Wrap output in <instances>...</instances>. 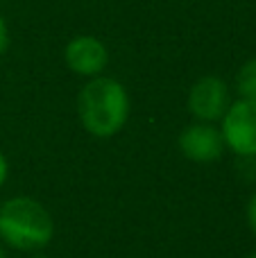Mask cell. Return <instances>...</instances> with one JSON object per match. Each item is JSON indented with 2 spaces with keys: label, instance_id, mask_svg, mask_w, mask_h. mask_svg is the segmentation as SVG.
<instances>
[{
  "label": "cell",
  "instance_id": "cell-4",
  "mask_svg": "<svg viewBox=\"0 0 256 258\" xmlns=\"http://www.w3.org/2000/svg\"><path fill=\"white\" fill-rule=\"evenodd\" d=\"M229 104V89L220 77L204 75L190 86L188 111L198 122H220Z\"/></svg>",
  "mask_w": 256,
  "mask_h": 258
},
{
  "label": "cell",
  "instance_id": "cell-11",
  "mask_svg": "<svg viewBox=\"0 0 256 258\" xmlns=\"http://www.w3.org/2000/svg\"><path fill=\"white\" fill-rule=\"evenodd\" d=\"M0 258H7L5 256V249H3V242H0Z\"/></svg>",
  "mask_w": 256,
  "mask_h": 258
},
{
  "label": "cell",
  "instance_id": "cell-10",
  "mask_svg": "<svg viewBox=\"0 0 256 258\" xmlns=\"http://www.w3.org/2000/svg\"><path fill=\"white\" fill-rule=\"evenodd\" d=\"M7 172H9L7 159H5V154H3V152H0V188H3V183L7 181Z\"/></svg>",
  "mask_w": 256,
  "mask_h": 258
},
{
  "label": "cell",
  "instance_id": "cell-12",
  "mask_svg": "<svg viewBox=\"0 0 256 258\" xmlns=\"http://www.w3.org/2000/svg\"><path fill=\"white\" fill-rule=\"evenodd\" d=\"M247 258H256V251H254V254H249V256H247Z\"/></svg>",
  "mask_w": 256,
  "mask_h": 258
},
{
  "label": "cell",
  "instance_id": "cell-2",
  "mask_svg": "<svg viewBox=\"0 0 256 258\" xmlns=\"http://www.w3.org/2000/svg\"><path fill=\"white\" fill-rule=\"evenodd\" d=\"M54 236V220L41 202L12 197L0 206V240L18 251H39Z\"/></svg>",
  "mask_w": 256,
  "mask_h": 258
},
{
  "label": "cell",
  "instance_id": "cell-1",
  "mask_svg": "<svg viewBox=\"0 0 256 258\" xmlns=\"http://www.w3.org/2000/svg\"><path fill=\"white\" fill-rule=\"evenodd\" d=\"M77 116L95 138L116 136L130 118L127 89L113 77H91L77 95Z\"/></svg>",
  "mask_w": 256,
  "mask_h": 258
},
{
  "label": "cell",
  "instance_id": "cell-7",
  "mask_svg": "<svg viewBox=\"0 0 256 258\" xmlns=\"http://www.w3.org/2000/svg\"><path fill=\"white\" fill-rule=\"evenodd\" d=\"M236 91L243 100L256 102V57L240 66L238 75H236Z\"/></svg>",
  "mask_w": 256,
  "mask_h": 258
},
{
  "label": "cell",
  "instance_id": "cell-13",
  "mask_svg": "<svg viewBox=\"0 0 256 258\" xmlns=\"http://www.w3.org/2000/svg\"><path fill=\"white\" fill-rule=\"evenodd\" d=\"M36 258H45V256H36Z\"/></svg>",
  "mask_w": 256,
  "mask_h": 258
},
{
  "label": "cell",
  "instance_id": "cell-5",
  "mask_svg": "<svg viewBox=\"0 0 256 258\" xmlns=\"http://www.w3.org/2000/svg\"><path fill=\"white\" fill-rule=\"evenodd\" d=\"M179 150L195 163H213L225 154V138L213 122H195L179 134Z\"/></svg>",
  "mask_w": 256,
  "mask_h": 258
},
{
  "label": "cell",
  "instance_id": "cell-8",
  "mask_svg": "<svg viewBox=\"0 0 256 258\" xmlns=\"http://www.w3.org/2000/svg\"><path fill=\"white\" fill-rule=\"evenodd\" d=\"M245 215H247V224H249V229H252V233L256 236V190H254V195L249 197V202H247V211H245Z\"/></svg>",
  "mask_w": 256,
  "mask_h": 258
},
{
  "label": "cell",
  "instance_id": "cell-9",
  "mask_svg": "<svg viewBox=\"0 0 256 258\" xmlns=\"http://www.w3.org/2000/svg\"><path fill=\"white\" fill-rule=\"evenodd\" d=\"M9 45V30H7V23H5L3 14H0V54H5Z\"/></svg>",
  "mask_w": 256,
  "mask_h": 258
},
{
  "label": "cell",
  "instance_id": "cell-6",
  "mask_svg": "<svg viewBox=\"0 0 256 258\" xmlns=\"http://www.w3.org/2000/svg\"><path fill=\"white\" fill-rule=\"evenodd\" d=\"M66 66L75 75L82 77H98L109 63V50L100 39L91 34H80L68 41L63 50Z\"/></svg>",
  "mask_w": 256,
  "mask_h": 258
},
{
  "label": "cell",
  "instance_id": "cell-3",
  "mask_svg": "<svg viewBox=\"0 0 256 258\" xmlns=\"http://www.w3.org/2000/svg\"><path fill=\"white\" fill-rule=\"evenodd\" d=\"M220 134L225 147L240 159H256V102L236 100L229 104L220 120Z\"/></svg>",
  "mask_w": 256,
  "mask_h": 258
}]
</instances>
